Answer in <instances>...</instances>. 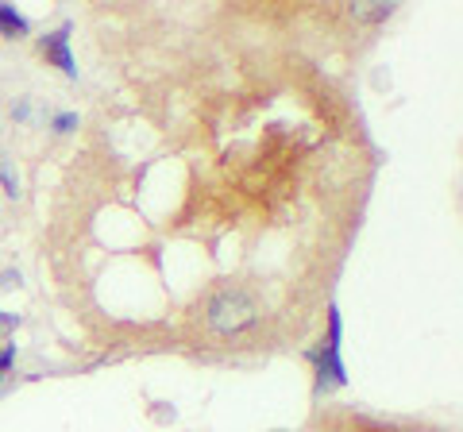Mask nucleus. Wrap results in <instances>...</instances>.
I'll return each mask as SVG.
<instances>
[{
	"instance_id": "obj_3",
	"label": "nucleus",
	"mask_w": 463,
	"mask_h": 432,
	"mask_svg": "<svg viewBox=\"0 0 463 432\" xmlns=\"http://www.w3.org/2000/svg\"><path fill=\"white\" fill-rule=\"evenodd\" d=\"M70 35H74V23H62V27H54V32L39 35V54L51 66L62 70L66 78H78V62H74V51H70Z\"/></svg>"
},
{
	"instance_id": "obj_4",
	"label": "nucleus",
	"mask_w": 463,
	"mask_h": 432,
	"mask_svg": "<svg viewBox=\"0 0 463 432\" xmlns=\"http://www.w3.org/2000/svg\"><path fill=\"white\" fill-rule=\"evenodd\" d=\"M394 8L398 5H390V0H355L347 12H352V20H359V23H386L394 16Z\"/></svg>"
},
{
	"instance_id": "obj_5",
	"label": "nucleus",
	"mask_w": 463,
	"mask_h": 432,
	"mask_svg": "<svg viewBox=\"0 0 463 432\" xmlns=\"http://www.w3.org/2000/svg\"><path fill=\"white\" fill-rule=\"evenodd\" d=\"M0 35H5V39L32 35V23H27L24 12H16V5H0Z\"/></svg>"
},
{
	"instance_id": "obj_13",
	"label": "nucleus",
	"mask_w": 463,
	"mask_h": 432,
	"mask_svg": "<svg viewBox=\"0 0 463 432\" xmlns=\"http://www.w3.org/2000/svg\"><path fill=\"white\" fill-rule=\"evenodd\" d=\"M279 432H286V428H279Z\"/></svg>"
},
{
	"instance_id": "obj_10",
	"label": "nucleus",
	"mask_w": 463,
	"mask_h": 432,
	"mask_svg": "<svg viewBox=\"0 0 463 432\" xmlns=\"http://www.w3.org/2000/svg\"><path fill=\"white\" fill-rule=\"evenodd\" d=\"M0 286H5V290H16V286H20V270H5V275H0Z\"/></svg>"
},
{
	"instance_id": "obj_7",
	"label": "nucleus",
	"mask_w": 463,
	"mask_h": 432,
	"mask_svg": "<svg viewBox=\"0 0 463 432\" xmlns=\"http://www.w3.org/2000/svg\"><path fill=\"white\" fill-rule=\"evenodd\" d=\"M78 124H81V117H78V112H54V120H51L54 136H70V132H74Z\"/></svg>"
},
{
	"instance_id": "obj_11",
	"label": "nucleus",
	"mask_w": 463,
	"mask_h": 432,
	"mask_svg": "<svg viewBox=\"0 0 463 432\" xmlns=\"http://www.w3.org/2000/svg\"><path fill=\"white\" fill-rule=\"evenodd\" d=\"M0 328H16V316H12V313H5V309H0Z\"/></svg>"
},
{
	"instance_id": "obj_1",
	"label": "nucleus",
	"mask_w": 463,
	"mask_h": 432,
	"mask_svg": "<svg viewBox=\"0 0 463 432\" xmlns=\"http://www.w3.org/2000/svg\"><path fill=\"white\" fill-rule=\"evenodd\" d=\"M340 340H344V316H340V305L332 301L328 305V336L317 343V348L306 352V359L313 363V394L325 398L332 390L347 386V367H344V355H340Z\"/></svg>"
},
{
	"instance_id": "obj_2",
	"label": "nucleus",
	"mask_w": 463,
	"mask_h": 432,
	"mask_svg": "<svg viewBox=\"0 0 463 432\" xmlns=\"http://www.w3.org/2000/svg\"><path fill=\"white\" fill-rule=\"evenodd\" d=\"M259 321V305L248 290L240 286H224L205 301V324L216 336H240L243 328H251Z\"/></svg>"
},
{
	"instance_id": "obj_12",
	"label": "nucleus",
	"mask_w": 463,
	"mask_h": 432,
	"mask_svg": "<svg viewBox=\"0 0 463 432\" xmlns=\"http://www.w3.org/2000/svg\"><path fill=\"white\" fill-rule=\"evenodd\" d=\"M0 382H5V371H0Z\"/></svg>"
},
{
	"instance_id": "obj_9",
	"label": "nucleus",
	"mask_w": 463,
	"mask_h": 432,
	"mask_svg": "<svg viewBox=\"0 0 463 432\" xmlns=\"http://www.w3.org/2000/svg\"><path fill=\"white\" fill-rule=\"evenodd\" d=\"M27 117H32V100L20 97L16 105H12V120H27Z\"/></svg>"
},
{
	"instance_id": "obj_8",
	"label": "nucleus",
	"mask_w": 463,
	"mask_h": 432,
	"mask_svg": "<svg viewBox=\"0 0 463 432\" xmlns=\"http://www.w3.org/2000/svg\"><path fill=\"white\" fill-rule=\"evenodd\" d=\"M12 363H16V343H5V348H0V371H12Z\"/></svg>"
},
{
	"instance_id": "obj_6",
	"label": "nucleus",
	"mask_w": 463,
	"mask_h": 432,
	"mask_svg": "<svg viewBox=\"0 0 463 432\" xmlns=\"http://www.w3.org/2000/svg\"><path fill=\"white\" fill-rule=\"evenodd\" d=\"M0 185H5V193H8V197H20V193H24L20 174H16V166L8 163V155H0Z\"/></svg>"
}]
</instances>
